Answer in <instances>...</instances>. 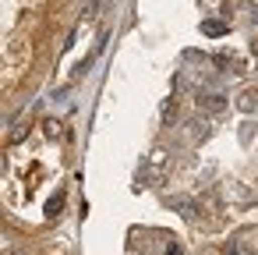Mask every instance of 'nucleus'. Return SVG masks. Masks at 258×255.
Returning a JSON list of instances; mask_svg holds the SVG:
<instances>
[{
    "mask_svg": "<svg viewBox=\"0 0 258 255\" xmlns=\"http://www.w3.org/2000/svg\"><path fill=\"white\" fill-rule=\"evenodd\" d=\"M198 107L202 110H212V114H223L226 110V96L223 92H202L198 96Z\"/></svg>",
    "mask_w": 258,
    "mask_h": 255,
    "instance_id": "f257e3e1",
    "label": "nucleus"
},
{
    "mask_svg": "<svg viewBox=\"0 0 258 255\" xmlns=\"http://www.w3.org/2000/svg\"><path fill=\"white\" fill-rule=\"evenodd\" d=\"M64 202H68V195H64V191H53V195L46 198V206H43L46 220H57V216H60V209H64Z\"/></svg>",
    "mask_w": 258,
    "mask_h": 255,
    "instance_id": "f03ea898",
    "label": "nucleus"
},
{
    "mask_svg": "<svg viewBox=\"0 0 258 255\" xmlns=\"http://www.w3.org/2000/svg\"><path fill=\"white\" fill-rule=\"evenodd\" d=\"M173 117H177V99H166V103H163V114H159V124H163V128H170V124H173Z\"/></svg>",
    "mask_w": 258,
    "mask_h": 255,
    "instance_id": "7ed1b4c3",
    "label": "nucleus"
},
{
    "mask_svg": "<svg viewBox=\"0 0 258 255\" xmlns=\"http://www.w3.org/2000/svg\"><path fill=\"white\" fill-rule=\"evenodd\" d=\"M43 131H46V135H53V138H71V135L64 131V124H60V121H53V117H46V121H43Z\"/></svg>",
    "mask_w": 258,
    "mask_h": 255,
    "instance_id": "20e7f679",
    "label": "nucleus"
},
{
    "mask_svg": "<svg viewBox=\"0 0 258 255\" xmlns=\"http://www.w3.org/2000/svg\"><path fill=\"white\" fill-rule=\"evenodd\" d=\"M237 103H240L244 114H254V107H258V103H254V89H244V92L237 96Z\"/></svg>",
    "mask_w": 258,
    "mask_h": 255,
    "instance_id": "39448f33",
    "label": "nucleus"
},
{
    "mask_svg": "<svg viewBox=\"0 0 258 255\" xmlns=\"http://www.w3.org/2000/svg\"><path fill=\"white\" fill-rule=\"evenodd\" d=\"M187 131H191V138H195V142H202V138L209 135V128H205V121H202V117L187 121Z\"/></svg>",
    "mask_w": 258,
    "mask_h": 255,
    "instance_id": "423d86ee",
    "label": "nucleus"
},
{
    "mask_svg": "<svg viewBox=\"0 0 258 255\" xmlns=\"http://www.w3.org/2000/svg\"><path fill=\"white\" fill-rule=\"evenodd\" d=\"M202 32H205V36H226V22H205Z\"/></svg>",
    "mask_w": 258,
    "mask_h": 255,
    "instance_id": "0eeeda50",
    "label": "nucleus"
},
{
    "mask_svg": "<svg viewBox=\"0 0 258 255\" xmlns=\"http://www.w3.org/2000/svg\"><path fill=\"white\" fill-rule=\"evenodd\" d=\"M96 11H99V0H89V4H85V18L92 22V18H96Z\"/></svg>",
    "mask_w": 258,
    "mask_h": 255,
    "instance_id": "6e6552de",
    "label": "nucleus"
}]
</instances>
